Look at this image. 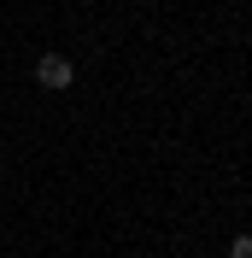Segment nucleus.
I'll return each mask as SVG.
<instances>
[{
  "label": "nucleus",
  "mask_w": 252,
  "mask_h": 258,
  "mask_svg": "<svg viewBox=\"0 0 252 258\" xmlns=\"http://www.w3.org/2000/svg\"><path fill=\"white\" fill-rule=\"evenodd\" d=\"M229 258H252V241H246V235H235V246H229Z\"/></svg>",
  "instance_id": "2"
},
{
  "label": "nucleus",
  "mask_w": 252,
  "mask_h": 258,
  "mask_svg": "<svg viewBox=\"0 0 252 258\" xmlns=\"http://www.w3.org/2000/svg\"><path fill=\"white\" fill-rule=\"evenodd\" d=\"M35 82H41V88H71V82H77V64L65 59V53H41V59H35Z\"/></svg>",
  "instance_id": "1"
}]
</instances>
